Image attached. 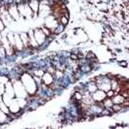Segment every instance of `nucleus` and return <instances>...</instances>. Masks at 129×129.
<instances>
[{
  "instance_id": "nucleus-1",
  "label": "nucleus",
  "mask_w": 129,
  "mask_h": 129,
  "mask_svg": "<svg viewBox=\"0 0 129 129\" xmlns=\"http://www.w3.org/2000/svg\"><path fill=\"white\" fill-rule=\"evenodd\" d=\"M113 94H114V92H113V91H109V92H108V94H107V95H108V96L110 97V96H112V95H113Z\"/></svg>"
}]
</instances>
